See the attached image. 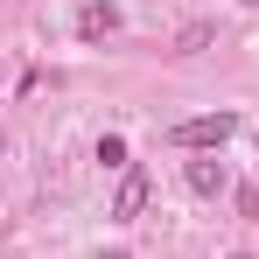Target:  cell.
I'll return each mask as SVG.
<instances>
[{"mask_svg":"<svg viewBox=\"0 0 259 259\" xmlns=\"http://www.w3.org/2000/svg\"><path fill=\"white\" fill-rule=\"evenodd\" d=\"M147 196H154V182H147L140 168H126V182H119V196H112V217H119V224H133V217L147 210Z\"/></svg>","mask_w":259,"mask_h":259,"instance_id":"7a4b0ae2","label":"cell"},{"mask_svg":"<svg viewBox=\"0 0 259 259\" xmlns=\"http://www.w3.org/2000/svg\"><path fill=\"white\" fill-rule=\"evenodd\" d=\"M231 133H238V112H203V119H175L168 147H203V154H217Z\"/></svg>","mask_w":259,"mask_h":259,"instance_id":"6da1fadb","label":"cell"},{"mask_svg":"<svg viewBox=\"0 0 259 259\" xmlns=\"http://www.w3.org/2000/svg\"><path fill=\"white\" fill-rule=\"evenodd\" d=\"M224 182H231V175H224V161H217V154L189 161V189H196V196H224Z\"/></svg>","mask_w":259,"mask_h":259,"instance_id":"277c9868","label":"cell"},{"mask_svg":"<svg viewBox=\"0 0 259 259\" xmlns=\"http://www.w3.org/2000/svg\"><path fill=\"white\" fill-rule=\"evenodd\" d=\"M224 259H252V252H224Z\"/></svg>","mask_w":259,"mask_h":259,"instance_id":"8992f818","label":"cell"},{"mask_svg":"<svg viewBox=\"0 0 259 259\" xmlns=\"http://www.w3.org/2000/svg\"><path fill=\"white\" fill-rule=\"evenodd\" d=\"M105 259H133V252H105Z\"/></svg>","mask_w":259,"mask_h":259,"instance_id":"52a82bcc","label":"cell"},{"mask_svg":"<svg viewBox=\"0 0 259 259\" xmlns=\"http://www.w3.org/2000/svg\"><path fill=\"white\" fill-rule=\"evenodd\" d=\"M0 77H7V70H0Z\"/></svg>","mask_w":259,"mask_h":259,"instance_id":"9c48e42d","label":"cell"},{"mask_svg":"<svg viewBox=\"0 0 259 259\" xmlns=\"http://www.w3.org/2000/svg\"><path fill=\"white\" fill-rule=\"evenodd\" d=\"M245 7H259V0H245Z\"/></svg>","mask_w":259,"mask_h":259,"instance_id":"ba28073f","label":"cell"},{"mask_svg":"<svg viewBox=\"0 0 259 259\" xmlns=\"http://www.w3.org/2000/svg\"><path fill=\"white\" fill-rule=\"evenodd\" d=\"M98 161H105V168H126V140L105 133V140H98Z\"/></svg>","mask_w":259,"mask_h":259,"instance_id":"5b68a950","label":"cell"},{"mask_svg":"<svg viewBox=\"0 0 259 259\" xmlns=\"http://www.w3.org/2000/svg\"><path fill=\"white\" fill-rule=\"evenodd\" d=\"M112 28H119V7H105V0H91V7H77V35H84V42H105Z\"/></svg>","mask_w":259,"mask_h":259,"instance_id":"3957f363","label":"cell"}]
</instances>
